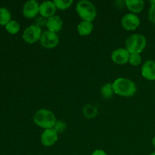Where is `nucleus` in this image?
Returning a JSON list of instances; mask_svg holds the SVG:
<instances>
[{
    "mask_svg": "<svg viewBox=\"0 0 155 155\" xmlns=\"http://www.w3.org/2000/svg\"><path fill=\"white\" fill-rule=\"evenodd\" d=\"M112 85L114 93L123 97L133 96L137 91L136 83L133 80L124 77L116 79Z\"/></svg>",
    "mask_w": 155,
    "mask_h": 155,
    "instance_id": "nucleus-1",
    "label": "nucleus"
},
{
    "mask_svg": "<svg viewBox=\"0 0 155 155\" xmlns=\"http://www.w3.org/2000/svg\"><path fill=\"white\" fill-rule=\"evenodd\" d=\"M33 121L41 128L48 130L54 128L57 120L52 111L47 109H40L37 110L33 116Z\"/></svg>",
    "mask_w": 155,
    "mask_h": 155,
    "instance_id": "nucleus-2",
    "label": "nucleus"
},
{
    "mask_svg": "<svg viewBox=\"0 0 155 155\" xmlns=\"http://www.w3.org/2000/svg\"><path fill=\"white\" fill-rule=\"evenodd\" d=\"M76 11L83 21L92 22L97 16L95 5L88 0H81L76 5Z\"/></svg>",
    "mask_w": 155,
    "mask_h": 155,
    "instance_id": "nucleus-3",
    "label": "nucleus"
},
{
    "mask_svg": "<svg viewBox=\"0 0 155 155\" xmlns=\"http://www.w3.org/2000/svg\"><path fill=\"white\" fill-rule=\"evenodd\" d=\"M147 45L146 38L139 33L132 34L126 39L125 46L130 54H140Z\"/></svg>",
    "mask_w": 155,
    "mask_h": 155,
    "instance_id": "nucleus-4",
    "label": "nucleus"
},
{
    "mask_svg": "<svg viewBox=\"0 0 155 155\" xmlns=\"http://www.w3.org/2000/svg\"><path fill=\"white\" fill-rule=\"evenodd\" d=\"M42 33L39 26L33 24L29 26L23 33V39L28 44H34L40 40Z\"/></svg>",
    "mask_w": 155,
    "mask_h": 155,
    "instance_id": "nucleus-5",
    "label": "nucleus"
},
{
    "mask_svg": "<svg viewBox=\"0 0 155 155\" xmlns=\"http://www.w3.org/2000/svg\"><path fill=\"white\" fill-rule=\"evenodd\" d=\"M39 42L42 47L50 49V48H54L58 45L59 37L57 33L46 30L42 33Z\"/></svg>",
    "mask_w": 155,
    "mask_h": 155,
    "instance_id": "nucleus-6",
    "label": "nucleus"
},
{
    "mask_svg": "<svg viewBox=\"0 0 155 155\" xmlns=\"http://www.w3.org/2000/svg\"><path fill=\"white\" fill-rule=\"evenodd\" d=\"M122 27L127 30H135L140 25V19L136 14L128 13L121 20Z\"/></svg>",
    "mask_w": 155,
    "mask_h": 155,
    "instance_id": "nucleus-7",
    "label": "nucleus"
},
{
    "mask_svg": "<svg viewBox=\"0 0 155 155\" xmlns=\"http://www.w3.org/2000/svg\"><path fill=\"white\" fill-rule=\"evenodd\" d=\"M58 139V133L54 128L45 130L41 135V142L45 147H51L55 144Z\"/></svg>",
    "mask_w": 155,
    "mask_h": 155,
    "instance_id": "nucleus-8",
    "label": "nucleus"
},
{
    "mask_svg": "<svg viewBox=\"0 0 155 155\" xmlns=\"http://www.w3.org/2000/svg\"><path fill=\"white\" fill-rule=\"evenodd\" d=\"M130 53L126 48H119L114 50L111 53V59L117 64H125L128 63Z\"/></svg>",
    "mask_w": 155,
    "mask_h": 155,
    "instance_id": "nucleus-9",
    "label": "nucleus"
},
{
    "mask_svg": "<svg viewBox=\"0 0 155 155\" xmlns=\"http://www.w3.org/2000/svg\"><path fill=\"white\" fill-rule=\"evenodd\" d=\"M23 14L27 18H33L39 14V4L36 0H30L24 4Z\"/></svg>",
    "mask_w": 155,
    "mask_h": 155,
    "instance_id": "nucleus-10",
    "label": "nucleus"
},
{
    "mask_svg": "<svg viewBox=\"0 0 155 155\" xmlns=\"http://www.w3.org/2000/svg\"><path fill=\"white\" fill-rule=\"evenodd\" d=\"M56 8L54 2L51 1H44L41 4H39V14L42 15V17L45 18H49L55 15Z\"/></svg>",
    "mask_w": 155,
    "mask_h": 155,
    "instance_id": "nucleus-11",
    "label": "nucleus"
},
{
    "mask_svg": "<svg viewBox=\"0 0 155 155\" xmlns=\"http://www.w3.org/2000/svg\"><path fill=\"white\" fill-rule=\"evenodd\" d=\"M142 77L146 80L153 81L155 80V62L154 61H146L142 67Z\"/></svg>",
    "mask_w": 155,
    "mask_h": 155,
    "instance_id": "nucleus-12",
    "label": "nucleus"
},
{
    "mask_svg": "<svg viewBox=\"0 0 155 155\" xmlns=\"http://www.w3.org/2000/svg\"><path fill=\"white\" fill-rule=\"evenodd\" d=\"M45 24L49 31L57 33L63 27V21L60 16L54 15L47 19Z\"/></svg>",
    "mask_w": 155,
    "mask_h": 155,
    "instance_id": "nucleus-13",
    "label": "nucleus"
},
{
    "mask_svg": "<svg viewBox=\"0 0 155 155\" xmlns=\"http://www.w3.org/2000/svg\"><path fill=\"white\" fill-rule=\"evenodd\" d=\"M125 4L127 8L133 14L140 13L145 7L143 0H126Z\"/></svg>",
    "mask_w": 155,
    "mask_h": 155,
    "instance_id": "nucleus-14",
    "label": "nucleus"
},
{
    "mask_svg": "<svg viewBox=\"0 0 155 155\" xmlns=\"http://www.w3.org/2000/svg\"><path fill=\"white\" fill-rule=\"evenodd\" d=\"M93 24L90 21H82L77 25V32L82 36H86L90 34L93 30Z\"/></svg>",
    "mask_w": 155,
    "mask_h": 155,
    "instance_id": "nucleus-15",
    "label": "nucleus"
},
{
    "mask_svg": "<svg viewBox=\"0 0 155 155\" xmlns=\"http://www.w3.org/2000/svg\"><path fill=\"white\" fill-rule=\"evenodd\" d=\"M83 115L88 119L94 118L98 114V110L95 107H94L92 104H86L84 106L83 110Z\"/></svg>",
    "mask_w": 155,
    "mask_h": 155,
    "instance_id": "nucleus-16",
    "label": "nucleus"
},
{
    "mask_svg": "<svg viewBox=\"0 0 155 155\" xmlns=\"http://www.w3.org/2000/svg\"><path fill=\"white\" fill-rule=\"evenodd\" d=\"M10 12L6 8H0V25L6 26L11 21Z\"/></svg>",
    "mask_w": 155,
    "mask_h": 155,
    "instance_id": "nucleus-17",
    "label": "nucleus"
},
{
    "mask_svg": "<svg viewBox=\"0 0 155 155\" xmlns=\"http://www.w3.org/2000/svg\"><path fill=\"white\" fill-rule=\"evenodd\" d=\"M114 93V91L113 85L111 83H106L101 87V95L105 99L111 98Z\"/></svg>",
    "mask_w": 155,
    "mask_h": 155,
    "instance_id": "nucleus-18",
    "label": "nucleus"
},
{
    "mask_svg": "<svg viewBox=\"0 0 155 155\" xmlns=\"http://www.w3.org/2000/svg\"><path fill=\"white\" fill-rule=\"evenodd\" d=\"M5 29L11 34H16V33L19 32L20 29H21V26H20V24L17 21H11L5 26Z\"/></svg>",
    "mask_w": 155,
    "mask_h": 155,
    "instance_id": "nucleus-19",
    "label": "nucleus"
},
{
    "mask_svg": "<svg viewBox=\"0 0 155 155\" xmlns=\"http://www.w3.org/2000/svg\"><path fill=\"white\" fill-rule=\"evenodd\" d=\"M53 2H54L57 9H60V10H64V9L68 8L74 3L73 0H54Z\"/></svg>",
    "mask_w": 155,
    "mask_h": 155,
    "instance_id": "nucleus-20",
    "label": "nucleus"
},
{
    "mask_svg": "<svg viewBox=\"0 0 155 155\" xmlns=\"http://www.w3.org/2000/svg\"><path fill=\"white\" fill-rule=\"evenodd\" d=\"M129 63L133 66H138L142 63V57L140 54H130Z\"/></svg>",
    "mask_w": 155,
    "mask_h": 155,
    "instance_id": "nucleus-21",
    "label": "nucleus"
},
{
    "mask_svg": "<svg viewBox=\"0 0 155 155\" xmlns=\"http://www.w3.org/2000/svg\"><path fill=\"white\" fill-rule=\"evenodd\" d=\"M66 128V124L62 120H57L54 126V129L55 130V131L57 132L58 133H62L63 132H64Z\"/></svg>",
    "mask_w": 155,
    "mask_h": 155,
    "instance_id": "nucleus-22",
    "label": "nucleus"
},
{
    "mask_svg": "<svg viewBox=\"0 0 155 155\" xmlns=\"http://www.w3.org/2000/svg\"><path fill=\"white\" fill-rule=\"evenodd\" d=\"M150 3H151V5L149 9L148 17H149L150 21L155 24V0H154V1H150Z\"/></svg>",
    "mask_w": 155,
    "mask_h": 155,
    "instance_id": "nucleus-23",
    "label": "nucleus"
},
{
    "mask_svg": "<svg viewBox=\"0 0 155 155\" xmlns=\"http://www.w3.org/2000/svg\"><path fill=\"white\" fill-rule=\"evenodd\" d=\"M91 155H107V153H106L104 151H103V150L97 149L95 150V151H94Z\"/></svg>",
    "mask_w": 155,
    "mask_h": 155,
    "instance_id": "nucleus-24",
    "label": "nucleus"
},
{
    "mask_svg": "<svg viewBox=\"0 0 155 155\" xmlns=\"http://www.w3.org/2000/svg\"><path fill=\"white\" fill-rule=\"evenodd\" d=\"M152 145H153V146H154V148H155V136L153 138V139H152Z\"/></svg>",
    "mask_w": 155,
    "mask_h": 155,
    "instance_id": "nucleus-25",
    "label": "nucleus"
},
{
    "mask_svg": "<svg viewBox=\"0 0 155 155\" xmlns=\"http://www.w3.org/2000/svg\"><path fill=\"white\" fill-rule=\"evenodd\" d=\"M150 155H155V151H154V152L151 153V154H150Z\"/></svg>",
    "mask_w": 155,
    "mask_h": 155,
    "instance_id": "nucleus-26",
    "label": "nucleus"
}]
</instances>
